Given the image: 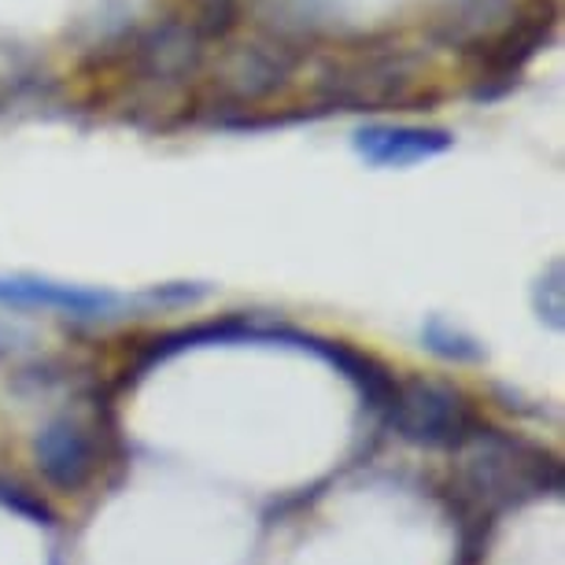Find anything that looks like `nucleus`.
Masks as SVG:
<instances>
[{
    "label": "nucleus",
    "instance_id": "obj_10",
    "mask_svg": "<svg viewBox=\"0 0 565 565\" xmlns=\"http://www.w3.org/2000/svg\"><path fill=\"white\" fill-rule=\"evenodd\" d=\"M0 351H4V344H0Z\"/></svg>",
    "mask_w": 565,
    "mask_h": 565
},
{
    "label": "nucleus",
    "instance_id": "obj_9",
    "mask_svg": "<svg viewBox=\"0 0 565 565\" xmlns=\"http://www.w3.org/2000/svg\"><path fill=\"white\" fill-rule=\"evenodd\" d=\"M0 507L30 518L34 525H52V510L41 503L34 492H26L23 484H12V481H4V477H0Z\"/></svg>",
    "mask_w": 565,
    "mask_h": 565
},
{
    "label": "nucleus",
    "instance_id": "obj_7",
    "mask_svg": "<svg viewBox=\"0 0 565 565\" xmlns=\"http://www.w3.org/2000/svg\"><path fill=\"white\" fill-rule=\"evenodd\" d=\"M422 340L425 348L433 351V355H440L447 362H484V344L477 337H469L466 329H458L451 322H444V318H429V322L422 326Z\"/></svg>",
    "mask_w": 565,
    "mask_h": 565
},
{
    "label": "nucleus",
    "instance_id": "obj_3",
    "mask_svg": "<svg viewBox=\"0 0 565 565\" xmlns=\"http://www.w3.org/2000/svg\"><path fill=\"white\" fill-rule=\"evenodd\" d=\"M200 300V289L189 285H163L145 296L111 292V289H85V285H67L56 277H41V274H0V303L15 307V311H56L67 318H115L134 303H193Z\"/></svg>",
    "mask_w": 565,
    "mask_h": 565
},
{
    "label": "nucleus",
    "instance_id": "obj_1",
    "mask_svg": "<svg viewBox=\"0 0 565 565\" xmlns=\"http://www.w3.org/2000/svg\"><path fill=\"white\" fill-rule=\"evenodd\" d=\"M466 451V462L451 481V503L481 518L499 521L507 510L543 495H562L565 488L558 455L499 433L492 425Z\"/></svg>",
    "mask_w": 565,
    "mask_h": 565
},
{
    "label": "nucleus",
    "instance_id": "obj_5",
    "mask_svg": "<svg viewBox=\"0 0 565 565\" xmlns=\"http://www.w3.org/2000/svg\"><path fill=\"white\" fill-rule=\"evenodd\" d=\"M554 26H558V4L551 8H532V12L518 15V23H510L503 38H495L481 56V82H477L473 97L477 100H495L503 97L510 85H518V74L525 71V63L547 45Z\"/></svg>",
    "mask_w": 565,
    "mask_h": 565
},
{
    "label": "nucleus",
    "instance_id": "obj_2",
    "mask_svg": "<svg viewBox=\"0 0 565 565\" xmlns=\"http://www.w3.org/2000/svg\"><path fill=\"white\" fill-rule=\"evenodd\" d=\"M381 418L407 444L429 447V451H466L488 429L466 392L425 377H396Z\"/></svg>",
    "mask_w": 565,
    "mask_h": 565
},
{
    "label": "nucleus",
    "instance_id": "obj_6",
    "mask_svg": "<svg viewBox=\"0 0 565 565\" xmlns=\"http://www.w3.org/2000/svg\"><path fill=\"white\" fill-rule=\"evenodd\" d=\"M359 159L377 170H407L425 159L447 156L455 148V134L436 130V126H392V122H370L359 126L355 137Z\"/></svg>",
    "mask_w": 565,
    "mask_h": 565
},
{
    "label": "nucleus",
    "instance_id": "obj_4",
    "mask_svg": "<svg viewBox=\"0 0 565 565\" xmlns=\"http://www.w3.org/2000/svg\"><path fill=\"white\" fill-rule=\"evenodd\" d=\"M104 458L100 440L89 425L74 418H52L45 429L34 436V462L49 488L63 495H78L85 484L97 477Z\"/></svg>",
    "mask_w": 565,
    "mask_h": 565
},
{
    "label": "nucleus",
    "instance_id": "obj_8",
    "mask_svg": "<svg viewBox=\"0 0 565 565\" xmlns=\"http://www.w3.org/2000/svg\"><path fill=\"white\" fill-rule=\"evenodd\" d=\"M536 311H540V318L547 322L551 329H562V322H565V303H562V263H551V270L540 277L536 281Z\"/></svg>",
    "mask_w": 565,
    "mask_h": 565
}]
</instances>
